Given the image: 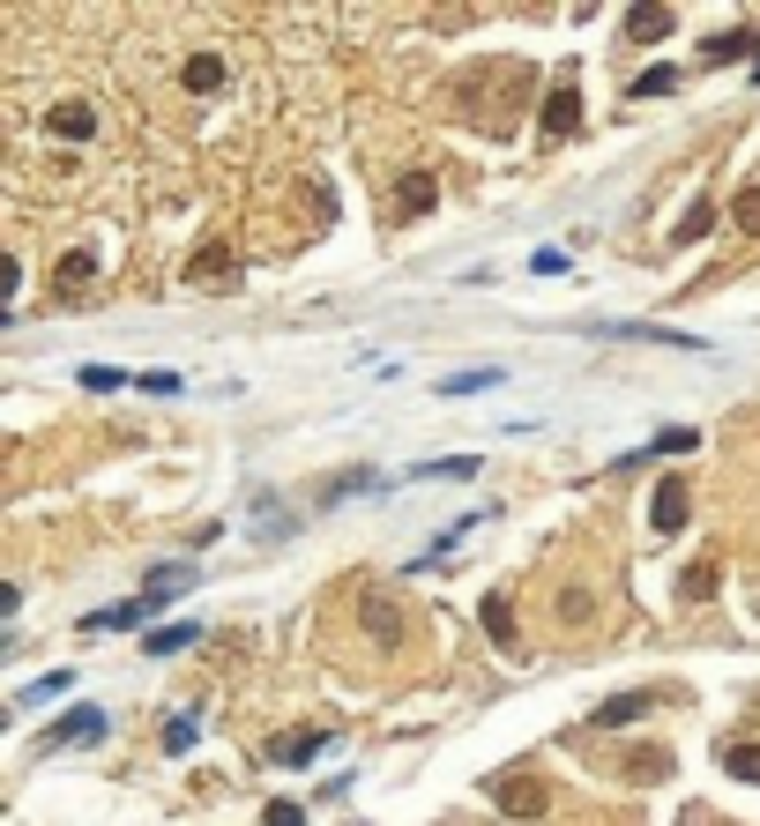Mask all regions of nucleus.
Listing matches in <instances>:
<instances>
[{"mask_svg": "<svg viewBox=\"0 0 760 826\" xmlns=\"http://www.w3.org/2000/svg\"><path fill=\"white\" fill-rule=\"evenodd\" d=\"M485 797L500 804L514 826H530L537 812H545V782L530 775V767H507V775H485Z\"/></svg>", "mask_w": 760, "mask_h": 826, "instance_id": "nucleus-1", "label": "nucleus"}, {"mask_svg": "<svg viewBox=\"0 0 760 826\" xmlns=\"http://www.w3.org/2000/svg\"><path fill=\"white\" fill-rule=\"evenodd\" d=\"M686 506H693L686 477H664L656 499H649V529H656V537H678V529H686Z\"/></svg>", "mask_w": 760, "mask_h": 826, "instance_id": "nucleus-2", "label": "nucleus"}, {"mask_svg": "<svg viewBox=\"0 0 760 826\" xmlns=\"http://www.w3.org/2000/svg\"><path fill=\"white\" fill-rule=\"evenodd\" d=\"M105 738V715H97V707H68V715H60V722H52V730H45V752H68V744H97Z\"/></svg>", "mask_w": 760, "mask_h": 826, "instance_id": "nucleus-3", "label": "nucleus"}, {"mask_svg": "<svg viewBox=\"0 0 760 826\" xmlns=\"http://www.w3.org/2000/svg\"><path fill=\"white\" fill-rule=\"evenodd\" d=\"M574 127H582V97H574V83H559V89L545 97V120H537V134H545V142H567Z\"/></svg>", "mask_w": 760, "mask_h": 826, "instance_id": "nucleus-4", "label": "nucleus"}, {"mask_svg": "<svg viewBox=\"0 0 760 826\" xmlns=\"http://www.w3.org/2000/svg\"><path fill=\"white\" fill-rule=\"evenodd\" d=\"M701 60H709V68H723V60H760V31L738 23V31H723V38L701 45Z\"/></svg>", "mask_w": 760, "mask_h": 826, "instance_id": "nucleus-5", "label": "nucleus"}, {"mask_svg": "<svg viewBox=\"0 0 760 826\" xmlns=\"http://www.w3.org/2000/svg\"><path fill=\"white\" fill-rule=\"evenodd\" d=\"M716 588H723V559L716 551H701V559L686 566V580H678V596H686V603H709Z\"/></svg>", "mask_w": 760, "mask_h": 826, "instance_id": "nucleus-6", "label": "nucleus"}, {"mask_svg": "<svg viewBox=\"0 0 760 826\" xmlns=\"http://www.w3.org/2000/svg\"><path fill=\"white\" fill-rule=\"evenodd\" d=\"M358 619L373 625V641H380V648H395V641H403V611H395L388 596H358Z\"/></svg>", "mask_w": 760, "mask_h": 826, "instance_id": "nucleus-7", "label": "nucleus"}, {"mask_svg": "<svg viewBox=\"0 0 760 826\" xmlns=\"http://www.w3.org/2000/svg\"><path fill=\"white\" fill-rule=\"evenodd\" d=\"M485 633H492V648H500V656H514V648H522V633H514V603H507L500 588L485 596Z\"/></svg>", "mask_w": 760, "mask_h": 826, "instance_id": "nucleus-8", "label": "nucleus"}, {"mask_svg": "<svg viewBox=\"0 0 760 826\" xmlns=\"http://www.w3.org/2000/svg\"><path fill=\"white\" fill-rule=\"evenodd\" d=\"M321 744H329V730H292V738L269 744V759H276V767H306V759H313Z\"/></svg>", "mask_w": 760, "mask_h": 826, "instance_id": "nucleus-9", "label": "nucleus"}, {"mask_svg": "<svg viewBox=\"0 0 760 826\" xmlns=\"http://www.w3.org/2000/svg\"><path fill=\"white\" fill-rule=\"evenodd\" d=\"M150 611H157V603H150V596H134V603H112V611H90L83 633H127L134 619H150Z\"/></svg>", "mask_w": 760, "mask_h": 826, "instance_id": "nucleus-10", "label": "nucleus"}, {"mask_svg": "<svg viewBox=\"0 0 760 826\" xmlns=\"http://www.w3.org/2000/svg\"><path fill=\"white\" fill-rule=\"evenodd\" d=\"M432 202H440V187H432V171H403V187H395V208H403V216H425Z\"/></svg>", "mask_w": 760, "mask_h": 826, "instance_id": "nucleus-11", "label": "nucleus"}, {"mask_svg": "<svg viewBox=\"0 0 760 826\" xmlns=\"http://www.w3.org/2000/svg\"><path fill=\"white\" fill-rule=\"evenodd\" d=\"M627 38H633V45L672 38V8H627Z\"/></svg>", "mask_w": 760, "mask_h": 826, "instance_id": "nucleus-12", "label": "nucleus"}, {"mask_svg": "<svg viewBox=\"0 0 760 826\" xmlns=\"http://www.w3.org/2000/svg\"><path fill=\"white\" fill-rule=\"evenodd\" d=\"M507 372L500 366H477V372H448V380H440V395H448V403H463V395H485V387H500Z\"/></svg>", "mask_w": 760, "mask_h": 826, "instance_id": "nucleus-13", "label": "nucleus"}, {"mask_svg": "<svg viewBox=\"0 0 760 826\" xmlns=\"http://www.w3.org/2000/svg\"><path fill=\"white\" fill-rule=\"evenodd\" d=\"M90 276H97V261H90V253H68V261L52 268V298H75V290H90Z\"/></svg>", "mask_w": 760, "mask_h": 826, "instance_id": "nucleus-14", "label": "nucleus"}, {"mask_svg": "<svg viewBox=\"0 0 760 826\" xmlns=\"http://www.w3.org/2000/svg\"><path fill=\"white\" fill-rule=\"evenodd\" d=\"M187 276H194V284H210V290H224L231 276H239V268H231V253H224V247H202V253H194V268H187Z\"/></svg>", "mask_w": 760, "mask_h": 826, "instance_id": "nucleus-15", "label": "nucleus"}, {"mask_svg": "<svg viewBox=\"0 0 760 826\" xmlns=\"http://www.w3.org/2000/svg\"><path fill=\"white\" fill-rule=\"evenodd\" d=\"M656 707V693H619V701L596 707V730H619V722H633V715H649Z\"/></svg>", "mask_w": 760, "mask_h": 826, "instance_id": "nucleus-16", "label": "nucleus"}, {"mask_svg": "<svg viewBox=\"0 0 760 826\" xmlns=\"http://www.w3.org/2000/svg\"><path fill=\"white\" fill-rule=\"evenodd\" d=\"M90 127H97L90 105H52V134H60V142H90Z\"/></svg>", "mask_w": 760, "mask_h": 826, "instance_id": "nucleus-17", "label": "nucleus"}, {"mask_svg": "<svg viewBox=\"0 0 760 826\" xmlns=\"http://www.w3.org/2000/svg\"><path fill=\"white\" fill-rule=\"evenodd\" d=\"M194 641H202V625H157V633H150V641H142V648H150V656H179V648H194Z\"/></svg>", "mask_w": 760, "mask_h": 826, "instance_id": "nucleus-18", "label": "nucleus"}, {"mask_svg": "<svg viewBox=\"0 0 760 826\" xmlns=\"http://www.w3.org/2000/svg\"><path fill=\"white\" fill-rule=\"evenodd\" d=\"M373 484H380L373 469H336V477L321 484V506H336V499H351V492H373Z\"/></svg>", "mask_w": 760, "mask_h": 826, "instance_id": "nucleus-19", "label": "nucleus"}, {"mask_svg": "<svg viewBox=\"0 0 760 826\" xmlns=\"http://www.w3.org/2000/svg\"><path fill=\"white\" fill-rule=\"evenodd\" d=\"M187 89H202V97L224 89V60H216V52H194V60H187Z\"/></svg>", "mask_w": 760, "mask_h": 826, "instance_id": "nucleus-20", "label": "nucleus"}, {"mask_svg": "<svg viewBox=\"0 0 760 826\" xmlns=\"http://www.w3.org/2000/svg\"><path fill=\"white\" fill-rule=\"evenodd\" d=\"M731 224L760 239V187H738V194H731Z\"/></svg>", "mask_w": 760, "mask_h": 826, "instance_id": "nucleus-21", "label": "nucleus"}, {"mask_svg": "<svg viewBox=\"0 0 760 826\" xmlns=\"http://www.w3.org/2000/svg\"><path fill=\"white\" fill-rule=\"evenodd\" d=\"M723 767H731L738 782H760V744H731V752H723Z\"/></svg>", "mask_w": 760, "mask_h": 826, "instance_id": "nucleus-22", "label": "nucleus"}, {"mask_svg": "<svg viewBox=\"0 0 760 826\" xmlns=\"http://www.w3.org/2000/svg\"><path fill=\"white\" fill-rule=\"evenodd\" d=\"M709 224H716V202H693V216L678 224V247H693V239H709Z\"/></svg>", "mask_w": 760, "mask_h": 826, "instance_id": "nucleus-23", "label": "nucleus"}, {"mask_svg": "<svg viewBox=\"0 0 760 826\" xmlns=\"http://www.w3.org/2000/svg\"><path fill=\"white\" fill-rule=\"evenodd\" d=\"M68 685H75V678H68V670H52V678H38V685H23L15 701H23V707H31V701H60Z\"/></svg>", "mask_w": 760, "mask_h": 826, "instance_id": "nucleus-24", "label": "nucleus"}, {"mask_svg": "<svg viewBox=\"0 0 760 826\" xmlns=\"http://www.w3.org/2000/svg\"><path fill=\"white\" fill-rule=\"evenodd\" d=\"M418 477H477V455H448V462H418Z\"/></svg>", "mask_w": 760, "mask_h": 826, "instance_id": "nucleus-25", "label": "nucleus"}, {"mask_svg": "<svg viewBox=\"0 0 760 826\" xmlns=\"http://www.w3.org/2000/svg\"><path fill=\"white\" fill-rule=\"evenodd\" d=\"M664 89H678V68H649V75L633 83V97H664Z\"/></svg>", "mask_w": 760, "mask_h": 826, "instance_id": "nucleus-26", "label": "nucleus"}, {"mask_svg": "<svg viewBox=\"0 0 760 826\" xmlns=\"http://www.w3.org/2000/svg\"><path fill=\"white\" fill-rule=\"evenodd\" d=\"M83 387H97V395H112V387H127V372H112V366H83Z\"/></svg>", "mask_w": 760, "mask_h": 826, "instance_id": "nucleus-27", "label": "nucleus"}, {"mask_svg": "<svg viewBox=\"0 0 760 826\" xmlns=\"http://www.w3.org/2000/svg\"><path fill=\"white\" fill-rule=\"evenodd\" d=\"M559 619H567V625L590 619V588H567V596H559Z\"/></svg>", "mask_w": 760, "mask_h": 826, "instance_id": "nucleus-28", "label": "nucleus"}, {"mask_svg": "<svg viewBox=\"0 0 760 826\" xmlns=\"http://www.w3.org/2000/svg\"><path fill=\"white\" fill-rule=\"evenodd\" d=\"M649 455H693V432H686V424H678V432H664V440H656V447H649Z\"/></svg>", "mask_w": 760, "mask_h": 826, "instance_id": "nucleus-29", "label": "nucleus"}, {"mask_svg": "<svg viewBox=\"0 0 760 826\" xmlns=\"http://www.w3.org/2000/svg\"><path fill=\"white\" fill-rule=\"evenodd\" d=\"M187 744H194V715H179V722L165 730V752H187Z\"/></svg>", "mask_w": 760, "mask_h": 826, "instance_id": "nucleus-30", "label": "nucleus"}, {"mask_svg": "<svg viewBox=\"0 0 760 826\" xmlns=\"http://www.w3.org/2000/svg\"><path fill=\"white\" fill-rule=\"evenodd\" d=\"M269 826H306V812L298 804H269Z\"/></svg>", "mask_w": 760, "mask_h": 826, "instance_id": "nucleus-31", "label": "nucleus"}, {"mask_svg": "<svg viewBox=\"0 0 760 826\" xmlns=\"http://www.w3.org/2000/svg\"><path fill=\"white\" fill-rule=\"evenodd\" d=\"M753 83H760V60H753Z\"/></svg>", "mask_w": 760, "mask_h": 826, "instance_id": "nucleus-32", "label": "nucleus"}]
</instances>
